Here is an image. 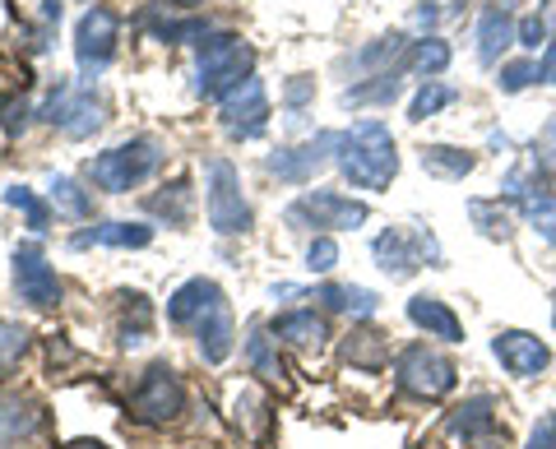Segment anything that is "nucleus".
Returning <instances> with one entry per match:
<instances>
[{
  "instance_id": "nucleus-1",
  "label": "nucleus",
  "mask_w": 556,
  "mask_h": 449,
  "mask_svg": "<svg viewBox=\"0 0 556 449\" xmlns=\"http://www.w3.org/2000/svg\"><path fill=\"white\" fill-rule=\"evenodd\" d=\"M167 320L177 324V330H190L200 343V357L208 367H218V361L232 357V310H228V297H223V287L214 279H190L181 283L177 292L167 297Z\"/></svg>"
},
{
  "instance_id": "nucleus-2",
  "label": "nucleus",
  "mask_w": 556,
  "mask_h": 449,
  "mask_svg": "<svg viewBox=\"0 0 556 449\" xmlns=\"http://www.w3.org/2000/svg\"><path fill=\"white\" fill-rule=\"evenodd\" d=\"M334 163L357 190H386L399 177V153L386 120H353L334 130Z\"/></svg>"
},
{
  "instance_id": "nucleus-3",
  "label": "nucleus",
  "mask_w": 556,
  "mask_h": 449,
  "mask_svg": "<svg viewBox=\"0 0 556 449\" xmlns=\"http://www.w3.org/2000/svg\"><path fill=\"white\" fill-rule=\"evenodd\" d=\"M163 158H167V149L153 140V134H135V140L98 153V158L89 163V181L98 190H108V195H126V190L144 185L153 171L163 167Z\"/></svg>"
},
{
  "instance_id": "nucleus-4",
  "label": "nucleus",
  "mask_w": 556,
  "mask_h": 449,
  "mask_svg": "<svg viewBox=\"0 0 556 449\" xmlns=\"http://www.w3.org/2000/svg\"><path fill=\"white\" fill-rule=\"evenodd\" d=\"M251 65H255V51L232 38V33H208L200 42V56H195V93L200 98H228L232 89L251 79Z\"/></svg>"
},
{
  "instance_id": "nucleus-5",
  "label": "nucleus",
  "mask_w": 556,
  "mask_h": 449,
  "mask_svg": "<svg viewBox=\"0 0 556 449\" xmlns=\"http://www.w3.org/2000/svg\"><path fill=\"white\" fill-rule=\"evenodd\" d=\"M394 380H399V389L404 394H413V399H445V394L455 389V380H459V367L445 352L427 348V343H413V348L399 352Z\"/></svg>"
},
{
  "instance_id": "nucleus-6",
  "label": "nucleus",
  "mask_w": 556,
  "mask_h": 449,
  "mask_svg": "<svg viewBox=\"0 0 556 449\" xmlns=\"http://www.w3.org/2000/svg\"><path fill=\"white\" fill-rule=\"evenodd\" d=\"M208 185H204V209H208V228L218 236H237L251 228V204L241 195V177L228 158H214L208 163Z\"/></svg>"
},
{
  "instance_id": "nucleus-7",
  "label": "nucleus",
  "mask_w": 556,
  "mask_h": 449,
  "mask_svg": "<svg viewBox=\"0 0 556 449\" xmlns=\"http://www.w3.org/2000/svg\"><path fill=\"white\" fill-rule=\"evenodd\" d=\"M288 228H311V232H343V228H362L367 222V204L348 200L339 190H306L302 200H292L283 209Z\"/></svg>"
},
{
  "instance_id": "nucleus-8",
  "label": "nucleus",
  "mask_w": 556,
  "mask_h": 449,
  "mask_svg": "<svg viewBox=\"0 0 556 449\" xmlns=\"http://www.w3.org/2000/svg\"><path fill=\"white\" fill-rule=\"evenodd\" d=\"M376 265L390 273V279H413L422 265H441V246L431 232H404V228H386L376 236Z\"/></svg>"
},
{
  "instance_id": "nucleus-9",
  "label": "nucleus",
  "mask_w": 556,
  "mask_h": 449,
  "mask_svg": "<svg viewBox=\"0 0 556 449\" xmlns=\"http://www.w3.org/2000/svg\"><path fill=\"white\" fill-rule=\"evenodd\" d=\"M130 408H135V418H139V422H149V426H167V422H177L181 412H186V389H181L177 371H167V367H149L144 375H139L135 394H130Z\"/></svg>"
},
{
  "instance_id": "nucleus-10",
  "label": "nucleus",
  "mask_w": 556,
  "mask_h": 449,
  "mask_svg": "<svg viewBox=\"0 0 556 449\" xmlns=\"http://www.w3.org/2000/svg\"><path fill=\"white\" fill-rule=\"evenodd\" d=\"M116 38H121V20L108 5H93L75 28V61L84 79H98L116 56Z\"/></svg>"
},
{
  "instance_id": "nucleus-11",
  "label": "nucleus",
  "mask_w": 556,
  "mask_h": 449,
  "mask_svg": "<svg viewBox=\"0 0 556 449\" xmlns=\"http://www.w3.org/2000/svg\"><path fill=\"white\" fill-rule=\"evenodd\" d=\"M14 292H20V302H28L33 310H51L61 302V279H56V269L47 265L38 241L14 246Z\"/></svg>"
},
{
  "instance_id": "nucleus-12",
  "label": "nucleus",
  "mask_w": 556,
  "mask_h": 449,
  "mask_svg": "<svg viewBox=\"0 0 556 449\" xmlns=\"http://www.w3.org/2000/svg\"><path fill=\"white\" fill-rule=\"evenodd\" d=\"M218 126L232 134V140H260L269 126V98H265V84H260L255 75L241 84V89H232L228 98H223L218 107Z\"/></svg>"
},
{
  "instance_id": "nucleus-13",
  "label": "nucleus",
  "mask_w": 556,
  "mask_h": 449,
  "mask_svg": "<svg viewBox=\"0 0 556 449\" xmlns=\"http://www.w3.org/2000/svg\"><path fill=\"white\" fill-rule=\"evenodd\" d=\"M42 120H51V126H61L70 140H89V134L102 126V102L93 93H70L65 84L56 93H51V102L42 107Z\"/></svg>"
},
{
  "instance_id": "nucleus-14",
  "label": "nucleus",
  "mask_w": 556,
  "mask_h": 449,
  "mask_svg": "<svg viewBox=\"0 0 556 449\" xmlns=\"http://www.w3.org/2000/svg\"><path fill=\"white\" fill-rule=\"evenodd\" d=\"M492 357L506 367L510 375L529 380V375H543L552 367V348L538 334H525V330H501L492 338Z\"/></svg>"
},
{
  "instance_id": "nucleus-15",
  "label": "nucleus",
  "mask_w": 556,
  "mask_h": 449,
  "mask_svg": "<svg viewBox=\"0 0 556 449\" xmlns=\"http://www.w3.org/2000/svg\"><path fill=\"white\" fill-rule=\"evenodd\" d=\"M334 158V130H325V134H316L311 144H288V149H278V153H269V171L278 181H292V185H302V181H311L316 171Z\"/></svg>"
},
{
  "instance_id": "nucleus-16",
  "label": "nucleus",
  "mask_w": 556,
  "mask_h": 449,
  "mask_svg": "<svg viewBox=\"0 0 556 449\" xmlns=\"http://www.w3.org/2000/svg\"><path fill=\"white\" fill-rule=\"evenodd\" d=\"M450 436L464 440V445H473V449H506V431L496 426V403L486 399H468L464 408L450 412Z\"/></svg>"
},
{
  "instance_id": "nucleus-17",
  "label": "nucleus",
  "mask_w": 556,
  "mask_h": 449,
  "mask_svg": "<svg viewBox=\"0 0 556 449\" xmlns=\"http://www.w3.org/2000/svg\"><path fill=\"white\" fill-rule=\"evenodd\" d=\"M506 195L519 204V209H525V218L533 222V228L543 232L547 246H556V200L547 195V190L538 181H529L525 171H510V177H506Z\"/></svg>"
},
{
  "instance_id": "nucleus-18",
  "label": "nucleus",
  "mask_w": 556,
  "mask_h": 449,
  "mask_svg": "<svg viewBox=\"0 0 556 449\" xmlns=\"http://www.w3.org/2000/svg\"><path fill=\"white\" fill-rule=\"evenodd\" d=\"M408 320L422 330L427 338H441V343H464V324H459V316L450 310L441 297H413L408 302Z\"/></svg>"
},
{
  "instance_id": "nucleus-19",
  "label": "nucleus",
  "mask_w": 556,
  "mask_h": 449,
  "mask_svg": "<svg viewBox=\"0 0 556 449\" xmlns=\"http://www.w3.org/2000/svg\"><path fill=\"white\" fill-rule=\"evenodd\" d=\"M153 241V228L144 222H98V228H84L70 236V246L84 251V246H116V251H144Z\"/></svg>"
},
{
  "instance_id": "nucleus-20",
  "label": "nucleus",
  "mask_w": 556,
  "mask_h": 449,
  "mask_svg": "<svg viewBox=\"0 0 556 449\" xmlns=\"http://www.w3.org/2000/svg\"><path fill=\"white\" fill-rule=\"evenodd\" d=\"M274 338H283V343H292V348L311 352V348H320V343L329 338V330H325V320L316 316V310H288V316L274 320Z\"/></svg>"
},
{
  "instance_id": "nucleus-21",
  "label": "nucleus",
  "mask_w": 556,
  "mask_h": 449,
  "mask_svg": "<svg viewBox=\"0 0 556 449\" xmlns=\"http://www.w3.org/2000/svg\"><path fill=\"white\" fill-rule=\"evenodd\" d=\"M515 42V24H510V10H486L482 24H478V61L482 65H496L501 51H506Z\"/></svg>"
},
{
  "instance_id": "nucleus-22",
  "label": "nucleus",
  "mask_w": 556,
  "mask_h": 449,
  "mask_svg": "<svg viewBox=\"0 0 556 449\" xmlns=\"http://www.w3.org/2000/svg\"><path fill=\"white\" fill-rule=\"evenodd\" d=\"M422 171H431V177H441V181H464L468 171L478 167V158L468 149H450V144H427L422 153Z\"/></svg>"
},
{
  "instance_id": "nucleus-23",
  "label": "nucleus",
  "mask_w": 556,
  "mask_h": 449,
  "mask_svg": "<svg viewBox=\"0 0 556 449\" xmlns=\"http://www.w3.org/2000/svg\"><path fill=\"white\" fill-rule=\"evenodd\" d=\"M386 357H390L386 334H376V330H357V334H348V343H343V361L348 367H357V371H380L386 367Z\"/></svg>"
},
{
  "instance_id": "nucleus-24",
  "label": "nucleus",
  "mask_w": 556,
  "mask_h": 449,
  "mask_svg": "<svg viewBox=\"0 0 556 449\" xmlns=\"http://www.w3.org/2000/svg\"><path fill=\"white\" fill-rule=\"evenodd\" d=\"M126 302V310H121V348H139V343H149V330H153V306L149 297H139V292H130V297H121Z\"/></svg>"
},
{
  "instance_id": "nucleus-25",
  "label": "nucleus",
  "mask_w": 556,
  "mask_h": 449,
  "mask_svg": "<svg viewBox=\"0 0 556 449\" xmlns=\"http://www.w3.org/2000/svg\"><path fill=\"white\" fill-rule=\"evenodd\" d=\"M320 302L329 306V310H348V316H376V306H380V297L371 287H348V283H325L320 287Z\"/></svg>"
},
{
  "instance_id": "nucleus-26",
  "label": "nucleus",
  "mask_w": 556,
  "mask_h": 449,
  "mask_svg": "<svg viewBox=\"0 0 556 449\" xmlns=\"http://www.w3.org/2000/svg\"><path fill=\"white\" fill-rule=\"evenodd\" d=\"M190 204H195V195H190V181H172L163 185V195H149V214L167 218L172 228H181V222H190Z\"/></svg>"
},
{
  "instance_id": "nucleus-27",
  "label": "nucleus",
  "mask_w": 556,
  "mask_h": 449,
  "mask_svg": "<svg viewBox=\"0 0 556 449\" xmlns=\"http://www.w3.org/2000/svg\"><path fill=\"white\" fill-rule=\"evenodd\" d=\"M399 75H371V84H353V89H343V107H367V102H376V107H386V102L399 98Z\"/></svg>"
},
{
  "instance_id": "nucleus-28",
  "label": "nucleus",
  "mask_w": 556,
  "mask_h": 449,
  "mask_svg": "<svg viewBox=\"0 0 556 449\" xmlns=\"http://www.w3.org/2000/svg\"><path fill=\"white\" fill-rule=\"evenodd\" d=\"M468 218L478 222V232L482 236H492V241H510V214L501 209V200H468Z\"/></svg>"
},
{
  "instance_id": "nucleus-29",
  "label": "nucleus",
  "mask_w": 556,
  "mask_h": 449,
  "mask_svg": "<svg viewBox=\"0 0 556 449\" xmlns=\"http://www.w3.org/2000/svg\"><path fill=\"white\" fill-rule=\"evenodd\" d=\"M51 209H61L70 218H89L93 214V200H89V190H79V181L51 177Z\"/></svg>"
},
{
  "instance_id": "nucleus-30",
  "label": "nucleus",
  "mask_w": 556,
  "mask_h": 449,
  "mask_svg": "<svg viewBox=\"0 0 556 449\" xmlns=\"http://www.w3.org/2000/svg\"><path fill=\"white\" fill-rule=\"evenodd\" d=\"M247 361H251V371L255 375H265V380H278L283 375V361H278V352H274V338H265V330H251V338H247Z\"/></svg>"
},
{
  "instance_id": "nucleus-31",
  "label": "nucleus",
  "mask_w": 556,
  "mask_h": 449,
  "mask_svg": "<svg viewBox=\"0 0 556 449\" xmlns=\"http://www.w3.org/2000/svg\"><path fill=\"white\" fill-rule=\"evenodd\" d=\"M459 93L450 89V84H437V79H427L422 89H417V98L408 102V120H427V116H437L441 107H450Z\"/></svg>"
},
{
  "instance_id": "nucleus-32",
  "label": "nucleus",
  "mask_w": 556,
  "mask_h": 449,
  "mask_svg": "<svg viewBox=\"0 0 556 449\" xmlns=\"http://www.w3.org/2000/svg\"><path fill=\"white\" fill-rule=\"evenodd\" d=\"M408 65L417 75H427V79H437L445 65H450V47L441 42V38H422V42H413V51H408Z\"/></svg>"
},
{
  "instance_id": "nucleus-33",
  "label": "nucleus",
  "mask_w": 556,
  "mask_h": 449,
  "mask_svg": "<svg viewBox=\"0 0 556 449\" xmlns=\"http://www.w3.org/2000/svg\"><path fill=\"white\" fill-rule=\"evenodd\" d=\"M5 204H10V209H20V214L28 218V228H33V232H47V222H51V204L33 195L28 185H10V190H5Z\"/></svg>"
},
{
  "instance_id": "nucleus-34",
  "label": "nucleus",
  "mask_w": 556,
  "mask_h": 449,
  "mask_svg": "<svg viewBox=\"0 0 556 449\" xmlns=\"http://www.w3.org/2000/svg\"><path fill=\"white\" fill-rule=\"evenodd\" d=\"M144 24L159 33L163 42H204L208 38V20H153V14H144Z\"/></svg>"
},
{
  "instance_id": "nucleus-35",
  "label": "nucleus",
  "mask_w": 556,
  "mask_h": 449,
  "mask_svg": "<svg viewBox=\"0 0 556 449\" xmlns=\"http://www.w3.org/2000/svg\"><path fill=\"white\" fill-rule=\"evenodd\" d=\"M24 352H28V330L20 320H0V375H10L20 367Z\"/></svg>"
},
{
  "instance_id": "nucleus-36",
  "label": "nucleus",
  "mask_w": 556,
  "mask_h": 449,
  "mask_svg": "<svg viewBox=\"0 0 556 449\" xmlns=\"http://www.w3.org/2000/svg\"><path fill=\"white\" fill-rule=\"evenodd\" d=\"M5 408H10V418H5V426L14 431V436H33V431H38V426L47 422V412H42V403H38V399H28V394H24V399H10Z\"/></svg>"
},
{
  "instance_id": "nucleus-37",
  "label": "nucleus",
  "mask_w": 556,
  "mask_h": 449,
  "mask_svg": "<svg viewBox=\"0 0 556 449\" xmlns=\"http://www.w3.org/2000/svg\"><path fill=\"white\" fill-rule=\"evenodd\" d=\"M533 171L556 177V116L547 120L543 130H538V140H533Z\"/></svg>"
},
{
  "instance_id": "nucleus-38",
  "label": "nucleus",
  "mask_w": 556,
  "mask_h": 449,
  "mask_svg": "<svg viewBox=\"0 0 556 449\" xmlns=\"http://www.w3.org/2000/svg\"><path fill=\"white\" fill-rule=\"evenodd\" d=\"M334 265H339V246H334V241H329V236L311 241V246H306V269L311 273H329Z\"/></svg>"
},
{
  "instance_id": "nucleus-39",
  "label": "nucleus",
  "mask_w": 556,
  "mask_h": 449,
  "mask_svg": "<svg viewBox=\"0 0 556 449\" xmlns=\"http://www.w3.org/2000/svg\"><path fill=\"white\" fill-rule=\"evenodd\" d=\"M529 84H538V65L533 61H515L501 70V93H519V89H529Z\"/></svg>"
},
{
  "instance_id": "nucleus-40",
  "label": "nucleus",
  "mask_w": 556,
  "mask_h": 449,
  "mask_svg": "<svg viewBox=\"0 0 556 449\" xmlns=\"http://www.w3.org/2000/svg\"><path fill=\"white\" fill-rule=\"evenodd\" d=\"M547 38V20L543 14H529V20H519V28H515V42L519 47H538Z\"/></svg>"
},
{
  "instance_id": "nucleus-41",
  "label": "nucleus",
  "mask_w": 556,
  "mask_h": 449,
  "mask_svg": "<svg viewBox=\"0 0 556 449\" xmlns=\"http://www.w3.org/2000/svg\"><path fill=\"white\" fill-rule=\"evenodd\" d=\"M525 449H556V412H543V418H538Z\"/></svg>"
},
{
  "instance_id": "nucleus-42",
  "label": "nucleus",
  "mask_w": 556,
  "mask_h": 449,
  "mask_svg": "<svg viewBox=\"0 0 556 449\" xmlns=\"http://www.w3.org/2000/svg\"><path fill=\"white\" fill-rule=\"evenodd\" d=\"M311 98H316V79H306V75H298V79H292V84H288V93H283V102H288V107H306Z\"/></svg>"
},
{
  "instance_id": "nucleus-43",
  "label": "nucleus",
  "mask_w": 556,
  "mask_h": 449,
  "mask_svg": "<svg viewBox=\"0 0 556 449\" xmlns=\"http://www.w3.org/2000/svg\"><path fill=\"white\" fill-rule=\"evenodd\" d=\"M28 116H33V107L20 98V102H5V116H0V120H5V130H10V134H20V130L28 126Z\"/></svg>"
},
{
  "instance_id": "nucleus-44",
  "label": "nucleus",
  "mask_w": 556,
  "mask_h": 449,
  "mask_svg": "<svg viewBox=\"0 0 556 449\" xmlns=\"http://www.w3.org/2000/svg\"><path fill=\"white\" fill-rule=\"evenodd\" d=\"M538 84H556V38L547 42V56L538 61Z\"/></svg>"
},
{
  "instance_id": "nucleus-45",
  "label": "nucleus",
  "mask_w": 556,
  "mask_h": 449,
  "mask_svg": "<svg viewBox=\"0 0 556 449\" xmlns=\"http://www.w3.org/2000/svg\"><path fill=\"white\" fill-rule=\"evenodd\" d=\"M70 449H108V445H102V440H75Z\"/></svg>"
},
{
  "instance_id": "nucleus-46",
  "label": "nucleus",
  "mask_w": 556,
  "mask_h": 449,
  "mask_svg": "<svg viewBox=\"0 0 556 449\" xmlns=\"http://www.w3.org/2000/svg\"><path fill=\"white\" fill-rule=\"evenodd\" d=\"M172 5H195V0H172Z\"/></svg>"
},
{
  "instance_id": "nucleus-47",
  "label": "nucleus",
  "mask_w": 556,
  "mask_h": 449,
  "mask_svg": "<svg viewBox=\"0 0 556 449\" xmlns=\"http://www.w3.org/2000/svg\"><path fill=\"white\" fill-rule=\"evenodd\" d=\"M552 306H556V292H552Z\"/></svg>"
}]
</instances>
